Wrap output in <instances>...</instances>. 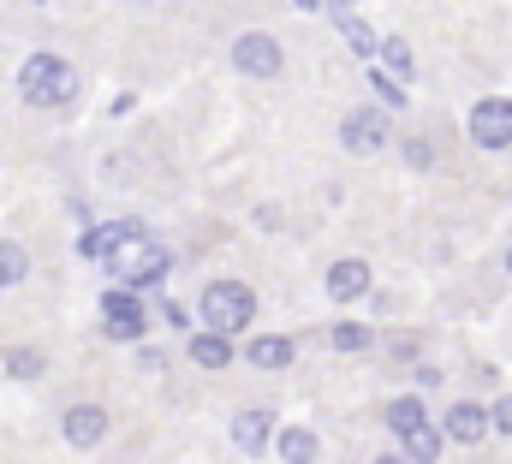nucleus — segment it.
<instances>
[{"label":"nucleus","instance_id":"1","mask_svg":"<svg viewBox=\"0 0 512 464\" xmlns=\"http://www.w3.org/2000/svg\"><path fill=\"white\" fill-rule=\"evenodd\" d=\"M108 268H114V280L131 286V292H143V286H161V274L173 268L167 262V250L149 238V232L137 227V221H120V238L108 244V256H102Z\"/></svg>","mask_w":512,"mask_h":464},{"label":"nucleus","instance_id":"2","mask_svg":"<svg viewBox=\"0 0 512 464\" xmlns=\"http://www.w3.org/2000/svg\"><path fill=\"white\" fill-rule=\"evenodd\" d=\"M18 96H24L30 108H66V102L78 96V72H72L60 54H30V60L18 66Z\"/></svg>","mask_w":512,"mask_h":464},{"label":"nucleus","instance_id":"3","mask_svg":"<svg viewBox=\"0 0 512 464\" xmlns=\"http://www.w3.org/2000/svg\"><path fill=\"white\" fill-rule=\"evenodd\" d=\"M203 322H209L215 334L251 328L256 322V292L245 280H209V286H203Z\"/></svg>","mask_w":512,"mask_h":464},{"label":"nucleus","instance_id":"4","mask_svg":"<svg viewBox=\"0 0 512 464\" xmlns=\"http://www.w3.org/2000/svg\"><path fill=\"white\" fill-rule=\"evenodd\" d=\"M387 137H393V125H387L382 108H352L346 125H340V143L352 155H376V149H387Z\"/></svg>","mask_w":512,"mask_h":464},{"label":"nucleus","instance_id":"5","mask_svg":"<svg viewBox=\"0 0 512 464\" xmlns=\"http://www.w3.org/2000/svg\"><path fill=\"white\" fill-rule=\"evenodd\" d=\"M471 143L477 149H507L512 143V102H501V96L477 102L471 108Z\"/></svg>","mask_w":512,"mask_h":464},{"label":"nucleus","instance_id":"6","mask_svg":"<svg viewBox=\"0 0 512 464\" xmlns=\"http://www.w3.org/2000/svg\"><path fill=\"white\" fill-rule=\"evenodd\" d=\"M233 66H239V72H251V78H274V72H280V42H274V36H262V30L239 36V42H233Z\"/></svg>","mask_w":512,"mask_h":464},{"label":"nucleus","instance_id":"7","mask_svg":"<svg viewBox=\"0 0 512 464\" xmlns=\"http://www.w3.org/2000/svg\"><path fill=\"white\" fill-rule=\"evenodd\" d=\"M102 322H108V334L114 340H137L143 334V304H137V292L120 286V292H108L102 298Z\"/></svg>","mask_w":512,"mask_h":464},{"label":"nucleus","instance_id":"8","mask_svg":"<svg viewBox=\"0 0 512 464\" xmlns=\"http://www.w3.org/2000/svg\"><path fill=\"white\" fill-rule=\"evenodd\" d=\"M60 435H66V447H96V441L108 435V411H102V405H66Z\"/></svg>","mask_w":512,"mask_h":464},{"label":"nucleus","instance_id":"9","mask_svg":"<svg viewBox=\"0 0 512 464\" xmlns=\"http://www.w3.org/2000/svg\"><path fill=\"white\" fill-rule=\"evenodd\" d=\"M364 292H370V262L346 256V262L328 268V298H334V304H358Z\"/></svg>","mask_w":512,"mask_h":464},{"label":"nucleus","instance_id":"10","mask_svg":"<svg viewBox=\"0 0 512 464\" xmlns=\"http://www.w3.org/2000/svg\"><path fill=\"white\" fill-rule=\"evenodd\" d=\"M268 435H274V411L251 405V411H239V417H233V441H239V453H262V447H268Z\"/></svg>","mask_w":512,"mask_h":464},{"label":"nucleus","instance_id":"11","mask_svg":"<svg viewBox=\"0 0 512 464\" xmlns=\"http://www.w3.org/2000/svg\"><path fill=\"white\" fill-rule=\"evenodd\" d=\"M441 435H453V441H483V435H489V405H447Z\"/></svg>","mask_w":512,"mask_h":464},{"label":"nucleus","instance_id":"12","mask_svg":"<svg viewBox=\"0 0 512 464\" xmlns=\"http://www.w3.org/2000/svg\"><path fill=\"white\" fill-rule=\"evenodd\" d=\"M399 441H405V453H411L417 464H435V459H441V447H447V435H441V429H429V423L399 429Z\"/></svg>","mask_w":512,"mask_h":464},{"label":"nucleus","instance_id":"13","mask_svg":"<svg viewBox=\"0 0 512 464\" xmlns=\"http://www.w3.org/2000/svg\"><path fill=\"white\" fill-rule=\"evenodd\" d=\"M245 357H251L256 369H286V363H292V340H286V334H262V340H251Z\"/></svg>","mask_w":512,"mask_h":464},{"label":"nucleus","instance_id":"14","mask_svg":"<svg viewBox=\"0 0 512 464\" xmlns=\"http://www.w3.org/2000/svg\"><path fill=\"white\" fill-rule=\"evenodd\" d=\"M191 357H197L203 369H227V363H233V346H227V334H215V328H209V334H197V340H191Z\"/></svg>","mask_w":512,"mask_h":464},{"label":"nucleus","instance_id":"15","mask_svg":"<svg viewBox=\"0 0 512 464\" xmlns=\"http://www.w3.org/2000/svg\"><path fill=\"white\" fill-rule=\"evenodd\" d=\"M24 274H30V256H24V244L0 238V286H18Z\"/></svg>","mask_w":512,"mask_h":464},{"label":"nucleus","instance_id":"16","mask_svg":"<svg viewBox=\"0 0 512 464\" xmlns=\"http://www.w3.org/2000/svg\"><path fill=\"white\" fill-rule=\"evenodd\" d=\"M280 459L286 464H310L316 459V435H310V429H286V435H280Z\"/></svg>","mask_w":512,"mask_h":464},{"label":"nucleus","instance_id":"17","mask_svg":"<svg viewBox=\"0 0 512 464\" xmlns=\"http://www.w3.org/2000/svg\"><path fill=\"white\" fill-rule=\"evenodd\" d=\"M340 36L352 42V54H376V30H370L364 18H346V24H340Z\"/></svg>","mask_w":512,"mask_h":464},{"label":"nucleus","instance_id":"18","mask_svg":"<svg viewBox=\"0 0 512 464\" xmlns=\"http://www.w3.org/2000/svg\"><path fill=\"white\" fill-rule=\"evenodd\" d=\"M387 423H393V435L411 429V423H423V399H393L387 405Z\"/></svg>","mask_w":512,"mask_h":464},{"label":"nucleus","instance_id":"19","mask_svg":"<svg viewBox=\"0 0 512 464\" xmlns=\"http://www.w3.org/2000/svg\"><path fill=\"white\" fill-rule=\"evenodd\" d=\"M328 340H334V351H370V328H358V322H340Z\"/></svg>","mask_w":512,"mask_h":464},{"label":"nucleus","instance_id":"20","mask_svg":"<svg viewBox=\"0 0 512 464\" xmlns=\"http://www.w3.org/2000/svg\"><path fill=\"white\" fill-rule=\"evenodd\" d=\"M376 54H382L387 66H393V72H399V84H405V78H411V48H405V42H399V36H393V42H376Z\"/></svg>","mask_w":512,"mask_h":464},{"label":"nucleus","instance_id":"21","mask_svg":"<svg viewBox=\"0 0 512 464\" xmlns=\"http://www.w3.org/2000/svg\"><path fill=\"white\" fill-rule=\"evenodd\" d=\"M6 369H12V375H24V381H36V375H42V357H36V351H12V357H6Z\"/></svg>","mask_w":512,"mask_h":464},{"label":"nucleus","instance_id":"22","mask_svg":"<svg viewBox=\"0 0 512 464\" xmlns=\"http://www.w3.org/2000/svg\"><path fill=\"white\" fill-rule=\"evenodd\" d=\"M489 429L512 435V393H507V399H495V411H489Z\"/></svg>","mask_w":512,"mask_h":464},{"label":"nucleus","instance_id":"23","mask_svg":"<svg viewBox=\"0 0 512 464\" xmlns=\"http://www.w3.org/2000/svg\"><path fill=\"white\" fill-rule=\"evenodd\" d=\"M405 155H411V167H429V143H423V137H411Z\"/></svg>","mask_w":512,"mask_h":464},{"label":"nucleus","instance_id":"24","mask_svg":"<svg viewBox=\"0 0 512 464\" xmlns=\"http://www.w3.org/2000/svg\"><path fill=\"white\" fill-rule=\"evenodd\" d=\"M376 464H405V459H393V453H387V459H376Z\"/></svg>","mask_w":512,"mask_h":464},{"label":"nucleus","instance_id":"25","mask_svg":"<svg viewBox=\"0 0 512 464\" xmlns=\"http://www.w3.org/2000/svg\"><path fill=\"white\" fill-rule=\"evenodd\" d=\"M507 268H512V250H507Z\"/></svg>","mask_w":512,"mask_h":464}]
</instances>
